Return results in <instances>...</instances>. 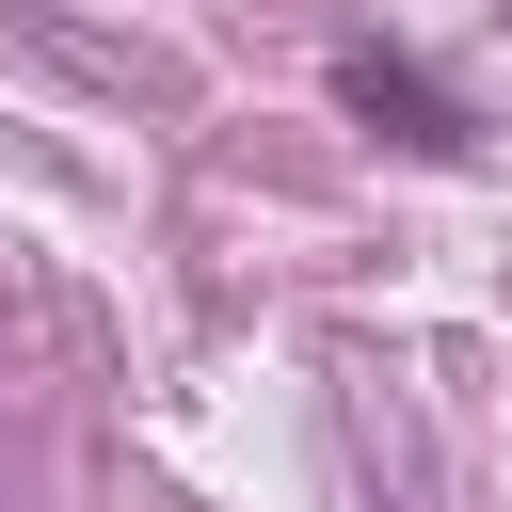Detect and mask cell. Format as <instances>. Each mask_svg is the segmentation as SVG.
Listing matches in <instances>:
<instances>
[{"instance_id": "obj_1", "label": "cell", "mask_w": 512, "mask_h": 512, "mask_svg": "<svg viewBox=\"0 0 512 512\" xmlns=\"http://www.w3.org/2000/svg\"><path fill=\"white\" fill-rule=\"evenodd\" d=\"M336 96H352L368 128H400V144H432V160L464 144V112H448V96H432V80L400 64V48H352V64H336Z\"/></svg>"}]
</instances>
